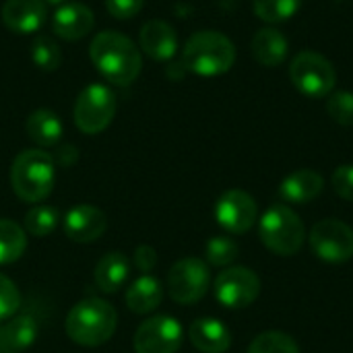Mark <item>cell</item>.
<instances>
[{
    "instance_id": "cell-1",
    "label": "cell",
    "mask_w": 353,
    "mask_h": 353,
    "mask_svg": "<svg viewBox=\"0 0 353 353\" xmlns=\"http://www.w3.org/2000/svg\"><path fill=\"white\" fill-rule=\"evenodd\" d=\"M89 56L95 70L110 83L126 87L137 81L143 58L139 48L126 35L118 31H101L93 37L89 46Z\"/></svg>"
},
{
    "instance_id": "cell-2",
    "label": "cell",
    "mask_w": 353,
    "mask_h": 353,
    "mask_svg": "<svg viewBox=\"0 0 353 353\" xmlns=\"http://www.w3.org/2000/svg\"><path fill=\"white\" fill-rule=\"evenodd\" d=\"M118 327L116 308L99 298H89L72 306L66 316V335L85 347H97L112 339Z\"/></svg>"
},
{
    "instance_id": "cell-3",
    "label": "cell",
    "mask_w": 353,
    "mask_h": 353,
    "mask_svg": "<svg viewBox=\"0 0 353 353\" xmlns=\"http://www.w3.org/2000/svg\"><path fill=\"white\" fill-rule=\"evenodd\" d=\"M236 62L232 39L219 31H199L190 35L182 50V64L199 77H219Z\"/></svg>"
},
{
    "instance_id": "cell-4",
    "label": "cell",
    "mask_w": 353,
    "mask_h": 353,
    "mask_svg": "<svg viewBox=\"0 0 353 353\" xmlns=\"http://www.w3.org/2000/svg\"><path fill=\"white\" fill-rule=\"evenodd\" d=\"M54 157L41 149L19 153L10 168V184L14 194L25 203H41L54 188Z\"/></svg>"
},
{
    "instance_id": "cell-5",
    "label": "cell",
    "mask_w": 353,
    "mask_h": 353,
    "mask_svg": "<svg viewBox=\"0 0 353 353\" xmlns=\"http://www.w3.org/2000/svg\"><path fill=\"white\" fill-rule=\"evenodd\" d=\"M263 244L279 256H294L306 240V230L300 215L288 205H271L259 221Z\"/></svg>"
},
{
    "instance_id": "cell-6",
    "label": "cell",
    "mask_w": 353,
    "mask_h": 353,
    "mask_svg": "<svg viewBox=\"0 0 353 353\" xmlns=\"http://www.w3.org/2000/svg\"><path fill=\"white\" fill-rule=\"evenodd\" d=\"M290 79L302 95L321 99L333 93L337 83V70L323 54L304 50L294 56L290 64Z\"/></svg>"
},
{
    "instance_id": "cell-7",
    "label": "cell",
    "mask_w": 353,
    "mask_h": 353,
    "mask_svg": "<svg viewBox=\"0 0 353 353\" xmlns=\"http://www.w3.org/2000/svg\"><path fill=\"white\" fill-rule=\"evenodd\" d=\"M116 116V95L110 87L93 83L85 87L74 103V124L85 134L105 130Z\"/></svg>"
},
{
    "instance_id": "cell-8",
    "label": "cell",
    "mask_w": 353,
    "mask_h": 353,
    "mask_svg": "<svg viewBox=\"0 0 353 353\" xmlns=\"http://www.w3.org/2000/svg\"><path fill=\"white\" fill-rule=\"evenodd\" d=\"M211 285L209 267L194 256L180 259L168 273V294L174 302L182 306L196 304L205 298Z\"/></svg>"
},
{
    "instance_id": "cell-9",
    "label": "cell",
    "mask_w": 353,
    "mask_h": 353,
    "mask_svg": "<svg viewBox=\"0 0 353 353\" xmlns=\"http://www.w3.org/2000/svg\"><path fill=\"white\" fill-rule=\"evenodd\" d=\"M310 246L325 263H347L353 256V230L341 219H323L310 230Z\"/></svg>"
},
{
    "instance_id": "cell-10",
    "label": "cell",
    "mask_w": 353,
    "mask_h": 353,
    "mask_svg": "<svg viewBox=\"0 0 353 353\" xmlns=\"http://www.w3.org/2000/svg\"><path fill=\"white\" fill-rule=\"evenodd\" d=\"M215 298L230 310L248 308L261 294V279L248 267H228L215 279Z\"/></svg>"
},
{
    "instance_id": "cell-11",
    "label": "cell",
    "mask_w": 353,
    "mask_h": 353,
    "mask_svg": "<svg viewBox=\"0 0 353 353\" xmlns=\"http://www.w3.org/2000/svg\"><path fill=\"white\" fill-rule=\"evenodd\" d=\"M184 341V329L174 316H153L145 321L134 335L137 353H176Z\"/></svg>"
},
{
    "instance_id": "cell-12",
    "label": "cell",
    "mask_w": 353,
    "mask_h": 353,
    "mask_svg": "<svg viewBox=\"0 0 353 353\" xmlns=\"http://www.w3.org/2000/svg\"><path fill=\"white\" fill-rule=\"evenodd\" d=\"M256 201L240 188L223 192L215 205L217 223L230 234H246L256 223Z\"/></svg>"
},
{
    "instance_id": "cell-13",
    "label": "cell",
    "mask_w": 353,
    "mask_h": 353,
    "mask_svg": "<svg viewBox=\"0 0 353 353\" xmlns=\"http://www.w3.org/2000/svg\"><path fill=\"white\" fill-rule=\"evenodd\" d=\"M48 21V6L43 0H6L2 4V23L19 35L39 31Z\"/></svg>"
},
{
    "instance_id": "cell-14",
    "label": "cell",
    "mask_w": 353,
    "mask_h": 353,
    "mask_svg": "<svg viewBox=\"0 0 353 353\" xmlns=\"http://www.w3.org/2000/svg\"><path fill=\"white\" fill-rule=\"evenodd\" d=\"M64 232L72 242L89 244L103 236L108 228V219L103 211L93 205H77L64 217Z\"/></svg>"
},
{
    "instance_id": "cell-15",
    "label": "cell",
    "mask_w": 353,
    "mask_h": 353,
    "mask_svg": "<svg viewBox=\"0 0 353 353\" xmlns=\"http://www.w3.org/2000/svg\"><path fill=\"white\" fill-rule=\"evenodd\" d=\"M93 25H95L93 10L81 2L60 4L52 17V31L66 41L83 39L93 29Z\"/></svg>"
},
{
    "instance_id": "cell-16",
    "label": "cell",
    "mask_w": 353,
    "mask_h": 353,
    "mask_svg": "<svg viewBox=\"0 0 353 353\" xmlns=\"http://www.w3.org/2000/svg\"><path fill=\"white\" fill-rule=\"evenodd\" d=\"M139 43H141L143 52L157 62H168L178 52V35L174 31V27L159 19H153L143 25Z\"/></svg>"
},
{
    "instance_id": "cell-17",
    "label": "cell",
    "mask_w": 353,
    "mask_h": 353,
    "mask_svg": "<svg viewBox=\"0 0 353 353\" xmlns=\"http://www.w3.org/2000/svg\"><path fill=\"white\" fill-rule=\"evenodd\" d=\"M190 341L201 353H225L232 345V333L230 329L211 316L196 319L190 325Z\"/></svg>"
},
{
    "instance_id": "cell-18",
    "label": "cell",
    "mask_w": 353,
    "mask_h": 353,
    "mask_svg": "<svg viewBox=\"0 0 353 353\" xmlns=\"http://www.w3.org/2000/svg\"><path fill=\"white\" fill-rule=\"evenodd\" d=\"M325 188V180L319 172L314 170H296L294 174H290L281 186H279V194L285 203L292 205H304L314 201Z\"/></svg>"
},
{
    "instance_id": "cell-19",
    "label": "cell",
    "mask_w": 353,
    "mask_h": 353,
    "mask_svg": "<svg viewBox=\"0 0 353 353\" xmlns=\"http://www.w3.org/2000/svg\"><path fill=\"white\" fill-rule=\"evenodd\" d=\"M288 39L281 31L273 27H263L252 37V56L259 64L273 68L283 64L288 58Z\"/></svg>"
},
{
    "instance_id": "cell-20",
    "label": "cell",
    "mask_w": 353,
    "mask_h": 353,
    "mask_svg": "<svg viewBox=\"0 0 353 353\" xmlns=\"http://www.w3.org/2000/svg\"><path fill=\"white\" fill-rule=\"evenodd\" d=\"M37 339V323L31 316H12L0 325V353H21Z\"/></svg>"
},
{
    "instance_id": "cell-21",
    "label": "cell",
    "mask_w": 353,
    "mask_h": 353,
    "mask_svg": "<svg viewBox=\"0 0 353 353\" xmlns=\"http://www.w3.org/2000/svg\"><path fill=\"white\" fill-rule=\"evenodd\" d=\"M161 300H163V288L161 281L155 279L153 275H141L128 285L126 304L137 314L153 312L161 304Z\"/></svg>"
},
{
    "instance_id": "cell-22",
    "label": "cell",
    "mask_w": 353,
    "mask_h": 353,
    "mask_svg": "<svg viewBox=\"0 0 353 353\" xmlns=\"http://www.w3.org/2000/svg\"><path fill=\"white\" fill-rule=\"evenodd\" d=\"M130 263L122 252H108L95 267V285L103 294H116L128 279Z\"/></svg>"
},
{
    "instance_id": "cell-23",
    "label": "cell",
    "mask_w": 353,
    "mask_h": 353,
    "mask_svg": "<svg viewBox=\"0 0 353 353\" xmlns=\"http://www.w3.org/2000/svg\"><path fill=\"white\" fill-rule=\"evenodd\" d=\"M62 122L52 110H35L27 118V134L39 147H54L62 139Z\"/></svg>"
},
{
    "instance_id": "cell-24",
    "label": "cell",
    "mask_w": 353,
    "mask_h": 353,
    "mask_svg": "<svg viewBox=\"0 0 353 353\" xmlns=\"http://www.w3.org/2000/svg\"><path fill=\"white\" fill-rule=\"evenodd\" d=\"M27 250V234L12 219H0V265H10Z\"/></svg>"
},
{
    "instance_id": "cell-25",
    "label": "cell",
    "mask_w": 353,
    "mask_h": 353,
    "mask_svg": "<svg viewBox=\"0 0 353 353\" xmlns=\"http://www.w3.org/2000/svg\"><path fill=\"white\" fill-rule=\"evenodd\" d=\"M302 6V0H252L254 14L265 23L290 21Z\"/></svg>"
},
{
    "instance_id": "cell-26",
    "label": "cell",
    "mask_w": 353,
    "mask_h": 353,
    "mask_svg": "<svg viewBox=\"0 0 353 353\" xmlns=\"http://www.w3.org/2000/svg\"><path fill=\"white\" fill-rule=\"evenodd\" d=\"M58 223H60V215L50 205H35L25 215V230H27V234H31L35 238L50 236L58 228Z\"/></svg>"
},
{
    "instance_id": "cell-27",
    "label": "cell",
    "mask_w": 353,
    "mask_h": 353,
    "mask_svg": "<svg viewBox=\"0 0 353 353\" xmlns=\"http://www.w3.org/2000/svg\"><path fill=\"white\" fill-rule=\"evenodd\" d=\"M248 353H300L294 337L281 331H265L252 339Z\"/></svg>"
},
{
    "instance_id": "cell-28",
    "label": "cell",
    "mask_w": 353,
    "mask_h": 353,
    "mask_svg": "<svg viewBox=\"0 0 353 353\" xmlns=\"http://www.w3.org/2000/svg\"><path fill=\"white\" fill-rule=\"evenodd\" d=\"M31 60L35 62L37 68L52 72L62 64V50L52 37L37 35L31 43Z\"/></svg>"
},
{
    "instance_id": "cell-29",
    "label": "cell",
    "mask_w": 353,
    "mask_h": 353,
    "mask_svg": "<svg viewBox=\"0 0 353 353\" xmlns=\"http://www.w3.org/2000/svg\"><path fill=\"white\" fill-rule=\"evenodd\" d=\"M240 254V246L230 236H213L205 246V256L213 267H230Z\"/></svg>"
},
{
    "instance_id": "cell-30",
    "label": "cell",
    "mask_w": 353,
    "mask_h": 353,
    "mask_svg": "<svg viewBox=\"0 0 353 353\" xmlns=\"http://www.w3.org/2000/svg\"><path fill=\"white\" fill-rule=\"evenodd\" d=\"M329 116L341 124V126H353V93L352 91H333L327 101Z\"/></svg>"
},
{
    "instance_id": "cell-31",
    "label": "cell",
    "mask_w": 353,
    "mask_h": 353,
    "mask_svg": "<svg viewBox=\"0 0 353 353\" xmlns=\"http://www.w3.org/2000/svg\"><path fill=\"white\" fill-rule=\"evenodd\" d=\"M19 306H21V294L17 285L6 275L0 273V323L12 319Z\"/></svg>"
},
{
    "instance_id": "cell-32",
    "label": "cell",
    "mask_w": 353,
    "mask_h": 353,
    "mask_svg": "<svg viewBox=\"0 0 353 353\" xmlns=\"http://www.w3.org/2000/svg\"><path fill=\"white\" fill-rule=\"evenodd\" d=\"M333 188L335 192L343 199V201H350L353 203V165H339L335 172H333Z\"/></svg>"
},
{
    "instance_id": "cell-33",
    "label": "cell",
    "mask_w": 353,
    "mask_h": 353,
    "mask_svg": "<svg viewBox=\"0 0 353 353\" xmlns=\"http://www.w3.org/2000/svg\"><path fill=\"white\" fill-rule=\"evenodd\" d=\"M145 0H105V8L114 19L126 21L143 10Z\"/></svg>"
},
{
    "instance_id": "cell-34",
    "label": "cell",
    "mask_w": 353,
    "mask_h": 353,
    "mask_svg": "<svg viewBox=\"0 0 353 353\" xmlns=\"http://www.w3.org/2000/svg\"><path fill=\"white\" fill-rule=\"evenodd\" d=\"M157 265V252L147 246V244H141L137 250H134V267L143 273V275H151V271L155 269Z\"/></svg>"
}]
</instances>
